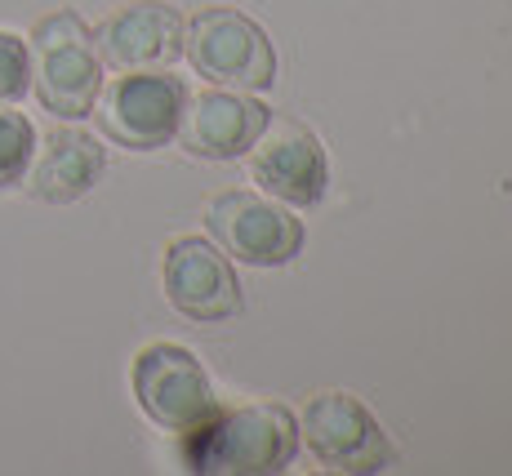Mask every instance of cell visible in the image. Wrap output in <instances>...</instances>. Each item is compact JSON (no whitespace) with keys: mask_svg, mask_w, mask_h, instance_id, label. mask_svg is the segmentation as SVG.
Returning a JSON list of instances; mask_svg holds the SVG:
<instances>
[{"mask_svg":"<svg viewBox=\"0 0 512 476\" xmlns=\"http://www.w3.org/2000/svg\"><path fill=\"white\" fill-rule=\"evenodd\" d=\"M299 445V419L290 405L250 401L183 432V463L187 472L205 476H272L290 468Z\"/></svg>","mask_w":512,"mask_h":476,"instance_id":"1","label":"cell"},{"mask_svg":"<svg viewBox=\"0 0 512 476\" xmlns=\"http://www.w3.org/2000/svg\"><path fill=\"white\" fill-rule=\"evenodd\" d=\"M32 49V89L45 112L58 121H85L103 89V58L94 49V32L76 9H54L27 36Z\"/></svg>","mask_w":512,"mask_h":476,"instance_id":"2","label":"cell"},{"mask_svg":"<svg viewBox=\"0 0 512 476\" xmlns=\"http://www.w3.org/2000/svg\"><path fill=\"white\" fill-rule=\"evenodd\" d=\"M183 54L205 81L263 94L277 85V49L250 14L232 5L196 9L183 23Z\"/></svg>","mask_w":512,"mask_h":476,"instance_id":"3","label":"cell"},{"mask_svg":"<svg viewBox=\"0 0 512 476\" xmlns=\"http://www.w3.org/2000/svg\"><path fill=\"white\" fill-rule=\"evenodd\" d=\"M205 227L228 259L250 267H285L303 250V218L277 196L250 187H228L210 196Z\"/></svg>","mask_w":512,"mask_h":476,"instance_id":"4","label":"cell"},{"mask_svg":"<svg viewBox=\"0 0 512 476\" xmlns=\"http://www.w3.org/2000/svg\"><path fill=\"white\" fill-rule=\"evenodd\" d=\"M187 103V89L179 76L170 72H139L116 76L112 85L98 89L94 103V121L103 138H112L116 147H130V152H156L179 134V116Z\"/></svg>","mask_w":512,"mask_h":476,"instance_id":"5","label":"cell"},{"mask_svg":"<svg viewBox=\"0 0 512 476\" xmlns=\"http://www.w3.org/2000/svg\"><path fill=\"white\" fill-rule=\"evenodd\" d=\"M134 401L156 428L165 432H196L219 414V396L210 388V374L179 343H147L134 356Z\"/></svg>","mask_w":512,"mask_h":476,"instance_id":"6","label":"cell"},{"mask_svg":"<svg viewBox=\"0 0 512 476\" xmlns=\"http://www.w3.org/2000/svg\"><path fill=\"white\" fill-rule=\"evenodd\" d=\"M299 441H308L312 459L326 472H383L392 463V445L379 419L352 392H321L299 419Z\"/></svg>","mask_w":512,"mask_h":476,"instance_id":"7","label":"cell"},{"mask_svg":"<svg viewBox=\"0 0 512 476\" xmlns=\"http://www.w3.org/2000/svg\"><path fill=\"white\" fill-rule=\"evenodd\" d=\"M165 299L179 316L196 325L232 321L241 312V281H236L232 259L205 236H174L165 245L161 263Z\"/></svg>","mask_w":512,"mask_h":476,"instance_id":"8","label":"cell"},{"mask_svg":"<svg viewBox=\"0 0 512 476\" xmlns=\"http://www.w3.org/2000/svg\"><path fill=\"white\" fill-rule=\"evenodd\" d=\"M250 178L259 183V192L277 196L290 210L317 205L330 183L321 138L299 121H268L250 147Z\"/></svg>","mask_w":512,"mask_h":476,"instance_id":"9","label":"cell"},{"mask_svg":"<svg viewBox=\"0 0 512 476\" xmlns=\"http://www.w3.org/2000/svg\"><path fill=\"white\" fill-rule=\"evenodd\" d=\"M94 49L121 72L170 67L183 54V14L165 0H130L94 27Z\"/></svg>","mask_w":512,"mask_h":476,"instance_id":"10","label":"cell"},{"mask_svg":"<svg viewBox=\"0 0 512 476\" xmlns=\"http://www.w3.org/2000/svg\"><path fill=\"white\" fill-rule=\"evenodd\" d=\"M272 112L245 89H205V94L187 98L179 116V138L192 156L201 161H232L254 147Z\"/></svg>","mask_w":512,"mask_h":476,"instance_id":"11","label":"cell"},{"mask_svg":"<svg viewBox=\"0 0 512 476\" xmlns=\"http://www.w3.org/2000/svg\"><path fill=\"white\" fill-rule=\"evenodd\" d=\"M107 170V152L94 134L72 130V125H58L45 134V143L36 138V156L32 170H27V192L45 205H72L81 196L94 192V183Z\"/></svg>","mask_w":512,"mask_h":476,"instance_id":"12","label":"cell"},{"mask_svg":"<svg viewBox=\"0 0 512 476\" xmlns=\"http://www.w3.org/2000/svg\"><path fill=\"white\" fill-rule=\"evenodd\" d=\"M36 156V125L14 107H0V192L18 187L32 170Z\"/></svg>","mask_w":512,"mask_h":476,"instance_id":"13","label":"cell"},{"mask_svg":"<svg viewBox=\"0 0 512 476\" xmlns=\"http://www.w3.org/2000/svg\"><path fill=\"white\" fill-rule=\"evenodd\" d=\"M27 89H32V49L23 36L0 32V107L23 103Z\"/></svg>","mask_w":512,"mask_h":476,"instance_id":"14","label":"cell"}]
</instances>
